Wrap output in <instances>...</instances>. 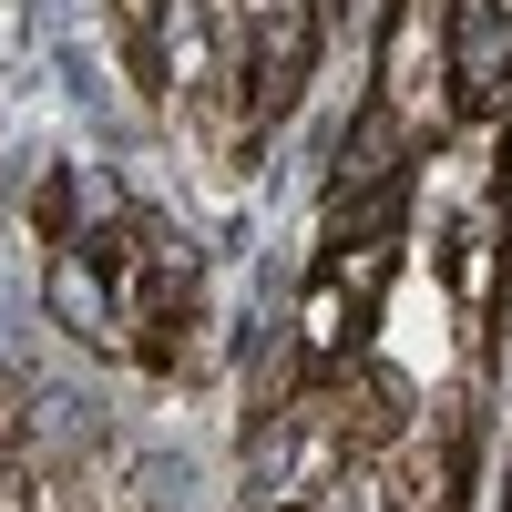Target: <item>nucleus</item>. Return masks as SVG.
Segmentation results:
<instances>
[{
    "instance_id": "obj_1",
    "label": "nucleus",
    "mask_w": 512,
    "mask_h": 512,
    "mask_svg": "<svg viewBox=\"0 0 512 512\" xmlns=\"http://www.w3.org/2000/svg\"><path fill=\"white\" fill-rule=\"evenodd\" d=\"M390 267H400V236H328V246H318L308 308H297V359H308V379L349 369V359L369 349V318H379Z\"/></svg>"
},
{
    "instance_id": "obj_2",
    "label": "nucleus",
    "mask_w": 512,
    "mask_h": 512,
    "mask_svg": "<svg viewBox=\"0 0 512 512\" xmlns=\"http://www.w3.org/2000/svg\"><path fill=\"white\" fill-rule=\"evenodd\" d=\"M379 103L410 123V144L451 134V0H400L390 11V52H379Z\"/></svg>"
},
{
    "instance_id": "obj_3",
    "label": "nucleus",
    "mask_w": 512,
    "mask_h": 512,
    "mask_svg": "<svg viewBox=\"0 0 512 512\" xmlns=\"http://www.w3.org/2000/svg\"><path fill=\"white\" fill-rule=\"evenodd\" d=\"M451 113L461 123L512 113V0H451Z\"/></svg>"
},
{
    "instance_id": "obj_4",
    "label": "nucleus",
    "mask_w": 512,
    "mask_h": 512,
    "mask_svg": "<svg viewBox=\"0 0 512 512\" xmlns=\"http://www.w3.org/2000/svg\"><path fill=\"white\" fill-rule=\"evenodd\" d=\"M52 318L82 338V349H113V359H123V287H113V267H103L82 236L52 246Z\"/></svg>"
}]
</instances>
